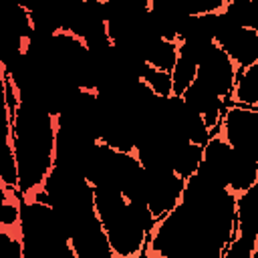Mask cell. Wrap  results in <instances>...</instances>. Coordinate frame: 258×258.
I'll use <instances>...</instances> for the list:
<instances>
[{
  "mask_svg": "<svg viewBox=\"0 0 258 258\" xmlns=\"http://www.w3.org/2000/svg\"><path fill=\"white\" fill-rule=\"evenodd\" d=\"M202 151L204 147L202 145H194L189 141H183L181 145H177V149L173 151V157H171V171L181 177V179H189L196 171H198V165L202 161Z\"/></svg>",
  "mask_w": 258,
  "mask_h": 258,
  "instance_id": "11",
  "label": "cell"
},
{
  "mask_svg": "<svg viewBox=\"0 0 258 258\" xmlns=\"http://www.w3.org/2000/svg\"><path fill=\"white\" fill-rule=\"evenodd\" d=\"M234 75H236L234 62L218 44H214L208 56L198 64L196 79L202 81L206 87H210L222 101L230 103L234 91Z\"/></svg>",
  "mask_w": 258,
  "mask_h": 258,
  "instance_id": "5",
  "label": "cell"
},
{
  "mask_svg": "<svg viewBox=\"0 0 258 258\" xmlns=\"http://www.w3.org/2000/svg\"><path fill=\"white\" fill-rule=\"evenodd\" d=\"M69 246L75 258H113L107 234L97 214L81 220L69 234Z\"/></svg>",
  "mask_w": 258,
  "mask_h": 258,
  "instance_id": "6",
  "label": "cell"
},
{
  "mask_svg": "<svg viewBox=\"0 0 258 258\" xmlns=\"http://www.w3.org/2000/svg\"><path fill=\"white\" fill-rule=\"evenodd\" d=\"M196 73H198V67L181 56H177L169 77H171V95L173 97H181L183 91L196 81Z\"/></svg>",
  "mask_w": 258,
  "mask_h": 258,
  "instance_id": "13",
  "label": "cell"
},
{
  "mask_svg": "<svg viewBox=\"0 0 258 258\" xmlns=\"http://www.w3.org/2000/svg\"><path fill=\"white\" fill-rule=\"evenodd\" d=\"M147 171V208L155 222L167 216L181 200L185 179L177 177L171 169H145Z\"/></svg>",
  "mask_w": 258,
  "mask_h": 258,
  "instance_id": "4",
  "label": "cell"
},
{
  "mask_svg": "<svg viewBox=\"0 0 258 258\" xmlns=\"http://www.w3.org/2000/svg\"><path fill=\"white\" fill-rule=\"evenodd\" d=\"M256 244H258V242H252V240H246V238L234 234V238H232L230 244L226 246L222 258H252Z\"/></svg>",
  "mask_w": 258,
  "mask_h": 258,
  "instance_id": "15",
  "label": "cell"
},
{
  "mask_svg": "<svg viewBox=\"0 0 258 258\" xmlns=\"http://www.w3.org/2000/svg\"><path fill=\"white\" fill-rule=\"evenodd\" d=\"M234 157H236V153H234L232 147L222 139V135H220V131H218V133H214V135L210 137V141L204 145L202 161H200L196 173L202 175L204 179H208L210 183L228 189V179H230V173H232Z\"/></svg>",
  "mask_w": 258,
  "mask_h": 258,
  "instance_id": "7",
  "label": "cell"
},
{
  "mask_svg": "<svg viewBox=\"0 0 258 258\" xmlns=\"http://www.w3.org/2000/svg\"><path fill=\"white\" fill-rule=\"evenodd\" d=\"M181 101H183V105H185L189 111L198 113V115L204 119L206 127L212 131V135L220 131V121H222V115H224L228 103L222 101L210 87H206L202 81L196 79V81L183 91Z\"/></svg>",
  "mask_w": 258,
  "mask_h": 258,
  "instance_id": "8",
  "label": "cell"
},
{
  "mask_svg": "<svg viewBox=\"0 0 258 258\" xmlns=\"http://www.w3.org/2000/svg\"><path fill=\"white\" fill-rule=\"evenodd\" d=\"M236 234V196L194 173L179 204L145 240L141 258H222Z\"/></svg>",
  "mask_w": 258,
  "mask_h": 258,
  "instance_id": "1",
  "label": "cell"
},
{
  "mask_svg": "<svg viewBox=\"0 0 258 258\" xmlns=\"http://www.w3.org/2000/svg\"><path fill=\"white\" fill-rule=\"evenodd\" d=\"M0 258H22L18 228H0Z\"/></svg>",
  "mask_w": 258,
  "mask_h": 258,
  "instance_id": "14",
  "label": "cell"
},
{
  "mask_svg": "<svg viewBox=\"0 0 258 258\" xmlns=\"http://www.w3.org/2000/svg\"><path fill=\"white\" fill-rule=\"evenodd\" d=\"M232 105L258 109V62L248 69L236 67L234 75V91H232Z\"/></svg>",
  "mask_w": 258,
  "mask_h": 258,
  "instance_id": "10",
  "label": "cell"
},
{
  "mask_svg": "<svg viewBox=\"0 0 258 258\" xmlns=\"http://www.w3.org/2000/svg\"><path fill=\"white\" fill-rule=\"evenodd\" d=\"M236 234L258 242V183L236 196Z\"/></svg>",
  "mask_w": 258,
  "mask_h": 258,
  "instance_id": "9",
  "label": "cell"
},
{
  "mask_svg": "<svg viewBox=\"0 0 258 258\" xmlns=\"http://www.w3.org/2000/svg\"><path fill=\"white\" fill-rule=\"evenodd\" d=\"M10 196H12V191H10V189H6V187L0 183V208L6 204V200H8Z\"/></svg>",
  "mask_w": 258,
  "mask_h": 258,
  "instance_id": "16",
  "label": "cell"
},
{
  "mask_svg": "<svg viewBox=\"0 0 258 258\" xmlns=\"http://www.w3.org/2000/svg\"><path fill=\"white\" fill-rule=\"evenodd\" d=\"M54 117L44 109L20 103L10 121V141L16 161L18 194L30 198L38 191L52 169L54 159Z\"/></svg>",
  "mask_w": 258,
  "mask_h": 258,
  "instance_id": "2",
  "label": "cell"
},
{
  "mask_svg": "<svg viewBox=\"0 0 258 258\" xmlns=\"http://www.w3.org/2000/svg\"><path fill=\"white\" fill-rule=\"evenodd\" d=\"M177 60V42H169V40H157L149 52L145 54V62L161 73H171L173 64Z\"/></svg>",
  "mask_w": 258,
  "mask_h": 258,
  "instance_id": "12",
  "label": "cell"
},
{
  "mask_svg": "<svg viewBox=\"0 0 258 258\" xmlns=\"http://www.w3.org/2000/svg\"><path fill=\"white\" fill-rule=\"evenodd\" d=\"M220 135L232 151L258 161V109L228 103L220 121Z\"/></svg>",
  "mask_w": 258,
  "mask_h": 258,
  "instance_id": "3",
  "label": "cell"
}]
</instances>
